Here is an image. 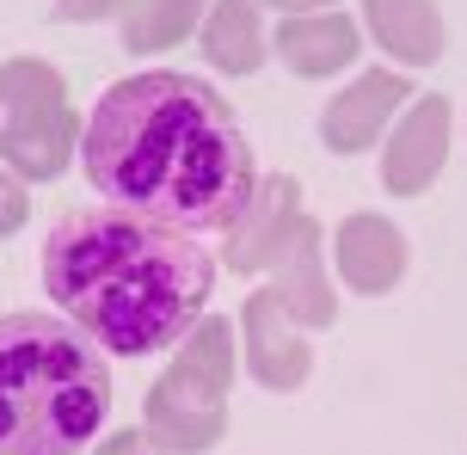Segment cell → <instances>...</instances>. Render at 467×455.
<instances>
[{
  "label": "cell",
  "instance_id": "obj_1",
  "mask_svg": "<svg viewBox=\"0 0 467 455\" xmlns=\"http://www.w3.org/2000/svg\"><path fill=\"white\" fill-rule=\"evenodd\" d=\"M80 167L111 210L179 234L234 228L258 191V167L234 105L210 80L172 68L99 93L80 129Z\"/></svg>",
  "mask_w": 467,
  "mask_h": 455
},
{
  "label": "cell",
  "instance_id": "obj_2",
  "mask_svg": "<svg viewBox=\"0 0 467 455\" xmlns=\"http://www.w3.org/2000/svg\"><path fill=\"white\" fill-rule=\"evenodd\" d=\"M44 289L105 357H154L203 320L215 259L130 210H68L44 240Z\"/></svg>",
  "mask_w": 467,
  "mask_h": 455
},
{
  "label": "cell",
  "instance_id": "obj_3",
  "mask_svg": "<svg viewBox=\"0 0 467 455\" xmlns=\"http://www.w3.org/2000/svg\"><path fill=\"white\" fill-rule=\"evenodd\" d=\"M111 419V363L74 320L0 314V455H80Z\"/></svg>",
  "mask_w": 467,
  "mask_h": 455
},
{
  "label": "cell",
  "instance_id": "obj_4",
  "mask_svg": "<svg viewBox=\"0 0 467 455\" xmlns=\"http://www.w3.org/2000/svg\"><path fill=\"white\" fill-rule=\"evenodd\" d=\"M228 394H234V320H197L161 382L141 400V431L166 455H203L228 437Z\"/></svg>",
  "mask_w": 467,
  "mask_h": 455
},
{
  "label": "cell",
  "instance_id": "obj_5",
  "mask_svg": "<svg viewBox=\"0 0 467 455\" xmlns=\"http://www.w3.org/2000/svg\"><path fill=\"white\" fill-rule=\"evenodd\" d=\"M80 111L68 105V80L44 56L0 62V167L25 185H49L80 154Z\"/></svg>",
  "mask_w": 467,
  "mask_h": 455
},
{
  "label": "cell",
  "instance_id": "obj_6",
  "mask_svg": "<svg viewBox=\"0 0 467 455\" xmlns=\"http://www.w3.org/2000/svg\"><path fill=\"white\" fill-rule=\"evenodd\" d=\"M240 363L265 394H302V382L314 376L307 326H296V314L283 308V295L271 284L253 289L240 308Z\"/></svg>",
  "mask_w": 467,
  "mask_h": 455
},
{
  "label": "cell",
  "instance_id": "obj_7",
  "mask_svg": "<svg viewBox=\"0 0 467 455\" xmlns=\"http://www.w3.org/2000/svg\"><path fill=\"white\" fill-rule=\"evenodd\" d=\"M449 129H455V105L443 93H424L406 105V118L388 123L381 142V185L394 197H424L437 185V172L449 160Z\"/></svg>",
  "mask_w": 467,
  "mask_h": 455
},
{
  "label": "cell",
  "instance_id": "obj_8",
  "mask_svg": "<svg viewBox=\"0 0 467 455\" xmlns=\"http://www.w3.org/2000/svg\"><path fill=\"white\" fill-rule=\"evenodd\" d=\"M302 185L289 179V172H271V179H258L253 203H246V216L228 228V264L240 277H265L271 264L289 253V240L302 234Z\"/></svg>",
  "mask_w": 467,
  "mask_h": 455
},
{
  "label": "cell",
  "instance_id": "obj_9",
  "mask_svg": "<svg viewBox=\"0 0 467 455\" xmlns=\"http://www.w3.org/2000/svg\"><path fill=\"white\" fill-rule=\"evenodd\" d=\"M400 105H412V80L406 74H394V68L357 74L345 93H332L327 111H320V142H327V154H363V148H375Z\"/></svg>",
  "mask_w": 467,
  "mask_h": 455
},
{
  "label": "cell",
  "instance_id": "obj_10",
  "mask_svg": "<svg viewBox=\"0 0 467 455\" xmlns=\"http://www.w3.org/2000/svg\"><path fill=\"white\" fill-rule=\"evenodd\" d=\"M332 259H338V277L357 295H394L406 264H412V246L388 216L375 210H350L332 234Z\"/></svg>",
  "mask_w": 467,
  "mask_h": 455
},
{
  "label": "cell",
  "instance_id": "obj_11",
  "mask_svg": "<svg viewBox=\"0 0 467 455\" xmlns=\"http://www.w3.org/2000/svg\"><path fill=\"white\" fill-rule=\"evenodd\" d=\"M271 277H277L271 289L283 295V308L296 314V326H307V333L338 326V289L327 277V228L314 216L302 222V234L289 240V253L271 264Z\"/></svg>",
  "mask_w": 467,
  "mask_h": 455
},
{
  "label": "cell",
  "instance_id": "obj_12",
  "mask_svg": "<svg viewBox=\"0 0 467 455\" xmlns=\"http://www.w3.org/2000/svg\"><path fill=\"white\" fill-rule=\"evenodd\" d=\"M271 49L283 56V68L302 74V80H327L332 68H350L357 49H363V25L350 19L345 6H327V13H296L283 19V31L271 37Z\"/></svg>",
  "mask_w": 467,
  "mask_h": 455
},
{
  "label": "cell",
  "instance_id": "obj_13",
  "mask_svg": "<svg viewBox=\"0 0 467 455\" xmlns=\"http://www.w3.org/2000/svg\"><path fill=\"white\" fill-rule=\"evenodd\" d=\"M363 37H375L400 68H437L443 62V6L437 0H363Z\"/></svg>",
  "mask_w": 467,
  "mask_h": 455
},
{
  "label": "cell",
  "instance_id": "obj_14",
  "mask_svg": "<svg viewBox=\"0 0 467 455\" xmlns=\"http://www.w3.org/2000/svg\"><path fill=\"white\" fill-rule=\"evenodd\" d=\"M197 44H203V62L222 74H258L265 56H271L265 13L253 0H210V13L197 25Z\"/></svg>",
  "mask_w": 467,
  "mask_h": 455
},
{
  "label": "cell",
  "instance_id": "obj_15",
  "mask_svg": "<svg viewBox=\"0 0 467 455\" xmlns=\"http://www.w3.org/2000/svg\"><path fill=\"white\" fill-rule=\"evenodd\" d=\"M210 13V0H136L123 13V49L130 56H161V49L185 44V31H197Z\"/></svg>",
  "mask_w": 467,
  "mask_h": 455
},
{
  "label": "cell",
  "instance_id": "obj_16",
  "mask_svg": "<svg viewBox=\"0 0 467 455\" xmlns=\"http://www.w3.org/2000/svg\"><path fill=\"white\" fill-rule=\"evenodd\" d=\"M25 222H31V185L0 167V240H13Z\"/></svg>",
  "mask_w": 467,
  "mask_h": 455
},
{
  "label": "cell",
  "instance_id": "obj_17",
  "mask_svg": "<svg viewBox=\"0 0 467 455\" xmlns=\"http://www.w3.org/2000/svg\"><path fill=\"white\" fill-rule=\"evenodd\" d=\"M136 0H56V19L62 25H99V19H123Z\"/></svg>",
  "mask_w": 467,
  "mask_h": 455
},
{
  "label": "cell",
  "instance_id": "obj_18",
  "mask_svg": "<svg viewBox=\"0 0 467 455\" xmlns=\"http://www.w3.org/2000/svg\"><path fill=\"white\" fill-rule=\"evenodd\" d=\"M93 455H166V450L136 425V431H111V437H99V450H93Z\"/></svg>",
  "mask_w": 467,
  "mask_h": 455
},
{
  "label": "cell",
  "instance_id": "obj_19",
  "mask_svg": "<svg viewBox=\"0 0 467 455\" xmlns=\"http://www.w3.org/2000/svg\"><path fill=\"white\" fill-rule=\"evenodd\" d=\"M258 13H283V19H296V13H327L338 0H253Z\"/></svg>",
  "mask_w": 467,
  "mask_h": 455
}]
</instances>
